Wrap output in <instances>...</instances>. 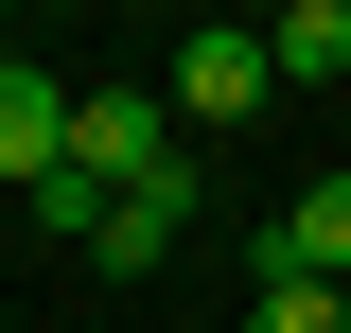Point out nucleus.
Wrapping results in <instances>:
<instances>
[{"label":"nucleus","mask_w":351,"mask_h":333,"mask_svg":"<svg viewBox=\"0 0 351 333\" xmlns=\"http://www.w3.org/2000/svg\"><path fill=\"white\" fill-rule=\"evenodd\" d=\"M246 333H351V316H334V281H263V298H246Z\"/></svg>","instance_id":"nucleus-6"},{"label":"nucleus","mask_w":351,"mask_h":333,"mask_svg":"<svg viewBox=\"0 0 351 333\" xmlns=\"http://www.w3.org/2000/svg\"><path fill=\"white\" fill-rule=\"evenodd\" d=\"M263 281H351V175H316V193H281V228H263Z\"/></svg>","instance_id":"nucleus-4"},{"label":"nucleus","mask_w":351,"mask_h":333,"mask_svg":"<svg viewBox=\"0 0 351 333\" xmlns=\"http://www.w3.org/2000/svg\"><path fill=\"white\" fill-rule=\"evenodd\" d=\"M53 175H71V88L0 53V193H53Z\"/></svg>","instance_id":"nucleus-3"},{"label":"nucleus","mask_w":351,"mask_h":333,"mask_svg":"<svg viewBox=\"0 0 351 333\" xmlns=\"http://www.w3.org/2000/svg\"><path fill=\"white\" fill-rule=\"evenodd\" d=\"M263 88H281V53H263L246 18H211V36H176V71H158V106H176V140H211V123H246Z\"/></svg>","instance_id":"nucleus-2"},{"label":"nucleus","mask_w":351,"mask_h":333,"mask_svg":"<svg viewBox=\"0 0 351 333\" xmlns=\"http://www.w3.org/2000/svg\"><path fill=\"white\" fill-rule=\"evenodd\" d=\"M334 316H351V281H334Z\"/></svg>","instance_id":"nucleus-7"},{"label":"nucleus","mask_w":351,"mask_h":333,"mask_svg":"<svg viewBox=\"0 0 351 333\" xmlns=\"http://www.w3.org/2000/svg\"><path fill=\"white\" fill-rule=\"evenodd\" d=\"M71 175L123 210V193H158V175H193V140H176V106L141 71H106V88H71Z\"/></svg>","instance_id":"nucleus-1"},{"label":"nucleus","mask_w":351,"mask_h":333,"mask_svg":"<svg viewBox=\"0 0 351 333\" xmlns=\"http://www.w3.org/2000/svg\"><path fill=\"white\" fill-rule=\"evenodd\" d=\"M263 53H281V88L351 71V0H299V18H263Z\"/></svg>","instance_id":"nucleus-5"}]
</instances>
